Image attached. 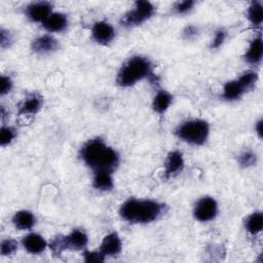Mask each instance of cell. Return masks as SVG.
<instances>
[{
    "mask_svg": "<svg viewBox=\"0 0 263 263\" xmlns=\"http://www.w3.org/2000/svg\"><path fill=\"white\" fill-rule=\"evenodd\" d=\"M92 186L101 191H110L114 187L112 173L107 171L95 172Z\"/></svg>",
    "mask_w": 263,
    "mask_h": 263,
    "instance_id": "19",
    "label": "cell"
},
{
    "mask_svg": "<svg viewBox=\"0 0 263 263\" xmlns=\"http://www.w3.org/2000/svg\"><path fill=\"white\" fill-rule=\"evenodd\" d=\"M12 223L20 230H29L35 225L36 218L32 212L22 210L13 215Z\"/></svg>",
    "mask_w": 263,
    "mask_h": 263,
    "instance_id": "17",
    "label": "cell"
},
{
    "mask_svg": "<svg viewBox=\"0 0 263 263\" xmlns=\"http://www.w3.org/2000/svg\"><path fill=\"white\" fill-rule=\"evenodd\" d=\"M17 250V242L14 239L7 238L2 240L0 246V253L2 256L12 255Z\"/></svg>",
    "mask_w": 263,
    "mask_h": 263,
    "instance_id": "26",
    "label": "cell"
},
{
    "mask_svg": "<svg viewBox=\"0 0 263 263\" xmlns=\"http://www.w3.org/2000/svg\"><path fill=\"white\" fill-rule=\"evenodd\" d=\"M218 213V203L211 196H203L197 200L193 210L194 218L199 222H209L213 220Z\"/></svg>",
    "mask_w": 263,
    "mask_h": 263,
    "instance_id": "7",
    "label": "cell"
},
{
    "mask_svg": "<svg viewBox=\"0 0 263 263\" xmlns=\"http://www.w3.org/2000/svg\"><path fill=\"white\" fill-rule=\"evenodd\" d=\"M68 20L64 13L52 12L43 23L42 26L47 32H62L67 28Z\"/></svg>",
    "mask_w": 263,
    "mask_h": 263,
    "instance_id": "14",
    "label": "cell"
},
{
    "mask_svg": "<svg viewBox=\"0 0 263 263\" xmlns=\"http://www.w3.org/2000/svg\"><path fill=\"white\" fill-rule=\"evenodd\" d=\"M16 137V132L11 126H2L0 129V143L1 146L10 144Z\"/></svg>",
    "mask_w": 263,
    "mask_h": 263,
    "instance_id": "24",
    "label": "cell"
},
{
    "mask_svg": "<svg viewBox=\"0 0 263 263\" xmlns=\"http://www.w3.org/2000/svg\"><path fill=\"white\" fill-rule=\"evenodd\" d=\"M68 243L69 250L73 251H80L85 249L88 242V237L83 230L80 229H73L68 235Z\"/></svg>",
    "mask_w": 263,
    "mask_h": 263,
    "instance_id": "20",
    "label": "cell"
},
{
    "mask_svg": "<svg viewBox=\"0 0 263 263\" xmlns=\"http://www.w3.org/2000/svg\"><path fill=\"white\" fill-rule=\"evenodd\" d=\"M184 157L182 152L178 150L171 151L164 161V178L170 179L180 174L184 168Z\"/></svg>",
    "mask_w": 263,
    "mask_h": 263,
    "instance_id": "10",
    "label": "cell"
},
{
    "mask_svg": "<svg viewBox=\"0 0 263 263\" xmlns=\"http://www.w3.org/2000/svg\"><path fill=\"white\" fill-rule=\"evenodd\" d=\"M145 78H149L151 81L155 79L152 63L145 57L135 55L121 66L116 81L122 87H129Z\"/></svg>",
    "mask_w": 263,
    "mask_h": 263,
    "instance_id": "3",
    "label": "cell"
},
{
    "mask_svg": "<svg viewBox=\"0 0 263 263\" xmlns=\"http://www.w3.org/2000/svg\"><path fill=\"white\" fill-rule=\"evenodd\" d=\"M11 43H12V36H11V34L7 30L2 28L1 32H0V44H1V47L2 48L9 47Z\"/></svg>",
    "mask_w": 263,
    "mask_h": 263,
    "instance_id": "31",
    "label": "cell"
},
{
    "mask_svg": "<svg viewBox=\"0 0 263 263\" xmlns=\"http://www.w3.org/2000/svg\"><path fill=\"white\" fill-rule=\"evenodd\" d=\"M226 31L224 29H219L216 31L215 35H214V38L211 42V48H219L225 41L226 39Z\"/></svg>",
    "mask_w": 263,
    "mask_h": 263,
    "instance_id": "27",
    "label": "cell"
},
{
    "mask_svg": "<svg viewBox=\"0 0 263 263\" xmlns=\"http://www.w3.org/2000/svg\"><path fill=\"white\" fill-rule=\"evenodd\" d=\"M80 158L93 172H113L119 163L118 153L101 138L87 141L80 149Z\"/></svg>",
    "mask_w": 263,
    "mask_h": 263,
    "instance_id": "1",
    "label": "cell"
},
{
    "mask_svg": "<svg viewBox=\"0 0 263 263\" xmlns=\"http://www.w3.org/2000/svg\"><path fill=\"white\" fill-rule=\"evenodd\" d=\"M48 247H49L51 253L54 256H61L64 251L69 250V243H68L67 235H62V234L55 235L49 241Z\"/></svg>",
    "mask_w": 263,
    "mask_h": 263,
    "instance_id": "23",
    "label": "cell"
},
{
    "mask_svg": "<svg viewBox=\"0 0 263 263\" xmlns=\"http://www.w3.org/2000/svg\"><path fill=\"white\" fill-rule=\"evenodd\" d=\"M83 258L85 262H103L105 260V256L99 251H84L83 252Z\"/></svg>",
    "mask_w": 263,
    "mask_h": 263,
    "instance_id": "29",
    "label": "cell"
},
{
    "mask_svg": "<svg viewBox=\"0 0 263 263\" xmlns=\"http://www.w3.org/2000/svg\"><path fill=\"white\" fill-rule=\"evenodd\" d=\"M24 249L30 254H41L47 248V242L43 236L37 233H29L22 239Z\"/></svg>",
    "mask_w": 263,
    "mask_h": 263,
    "instance_id": "13",
    "label": "cell"
},
{
    "mask_svg": "<svg viewBox=\"0 0 263 263\" xmlns=\"http://www.w3.org/2000/svg\"><path fill=\"white\" fill-rule=\"evenodd\" d=\"M262 55H263V42L262 38L259 35L258 37L254 38L250 45L249 48L245 54V60L252 65H257L262 61Z\"/></svg>",
    "mask_w": 263,
    "mask_h": 263,
    "instance_id": "16",
    "label": "cell"
},
{
    "mask_svg": "<svg viewBox=\"0 0 263 263\" xmlns=\"http://www.w3.org/2000/svg\"><path fill=\"white\" fill-rule=\"evenodd\" d=\"M176 136L191 145H203L210 134V125L202 119H190L181 123L176 129Z\"/></svg>",
    "mask_w": 263,
    "mask_h": 263,
    "instance_id": "4",
    "label": "cell"
},
{
    "mask_svg": "<svg viewBox=\"0 0 263 263\" xmlns=\"http://www.w3.org/2000/svg\"><path fill=\"white\" fill-rule=\"evenodd\" d=\"M258 81V74L255 71H247L237 79L228 81L224 84L222 98L226 101H236L245 92L254 88Z\"/></svg>",
    "mask_w": 263,
    "mask_h": 263,
    "instance_id": "5",
    "label": "cell"
},
{
    "mask_svg": "<svg viewBox=\"0 0 263 263\" xmlns=\"http://www.w3.org/2000/svg\"><path fill=\"white\" fill-rule=\"evenodd\" d=\"M122 249V242L119 235L116 232H111L104 236L101 246L100 252L106 256H117Z\"/></svg>",
    "mask_w": 263,
    "mask_h": 263,
    "instance_id": "12",
    "label": "cell"
},
{
    "mask_svg": "<svg viewBox=\"0 0 263 263\" xmlns=\"http://www.w3.org/2000/svg\"><path fill=\"white\" fill-rule=\"evenodd\" d=\"M27 17L35 23H43L52 13V4L47 1H39L26 7Z\"/></svg>",
    "mask_w": 263,
    "mask_h": 263,
    "instance_id": "8",
    "label": "cell"
},
{
    "mask_svg": "<svg viewBox=\"0 0 263 263\" xmlns=\"http://www.w3.org/2000/svg\"><path fill=\"white\" fill-rule=\"evenodd\" d=\"M31 47L37 54H48L59 48V42L50 35H42L33 40Z\"/></svg>",
    "mask_w": 263,
    "mask_h": 263,
    "instance_id": "11",
    "label": "cell"
},
{
    "mask_svg": "<svg viewBox=\"0 0 263 263\" xmlns=\"http://www.w3.org/2000/svg\"><path fill=\"white\" fill-rule=\"evenodd\" d=\"M262 119H260L257 123H256V126H255V129H256V133L257 135L259 136V138H262Z\"/></svg>",
    "mask_w": 263,
    "mask_h": 263,
    "instance_id": "33",
    "label": "cell"
},
{
    "mask_svg": "<svg viewBox=\"0 0 263 263\" xmlns=\"http://www.w3.org/2000/svg\"><path fill=\"white\" fill-rule=\"evenodd\" d=\"M155 11L154 5L149 1H137L134 9L127 11L120 20L123 27L132 28L137 27L149 20Z\"/></svg>",
    "mask_w": 263,
    "mask_h": 263,
    "instance_id": "6",
    "label": "cell"
},
{
    "mask_svg": "<svg viewBox=\"0 0 263 263\" xmlns=\"http://www.w3.org/2000/svg\"><path fill=\"white\" fill-rule=\"evenodd\" d=\"M91 37L97 43L107 45L114 39L115 30L109 23L100 21L92 25Z\"/></svg>",
    "mask_w": 263,
    "mask_h": 263,
    "instance_id": "9",
    "label": "cell"
},
{
    "mask_svg": "<svg viewBox=\"0 0 263 263\" xmlns=\"http://www.w3.org/2000/svg\"><path fill=\"white\" fill-rule=\"evenodd\" d=\"M172 103H173V96L164 89H159L153 98L152 108L155 113L163 114L170 108Z\"/></svg>",
    "mask_w": 263,
    "mask_h": 263,
    "instance_id": "18",
    "label": "cell"
},
{
    "mask_svg": "<svg viewBox=\"0 0 263 263\" xmlns=\"http://www.w3.org/2000/svg\"><path fill=\"white\" fill-rule=\"evenodd\" d=\"M42 106V98L33 93L27 97L18 106V115H34L36 114Z\"/></svg>",
    "mask_w": 263,
    "mask_h": 263,
    "instance_id": "15",
    "label": "cell"
},
{
    "mask_svg": "<svg viewBox=\"0 0 263 263\" xmlns=\"http://www.w3.org/2000/svg\"><path fill=\"white\" fill-rule=\"evenodd\" d=\"M195 2L192 0H186V1H182V2H178L175 7L174 10L178 13V14H184L187 13L188 11H190L193 6H194Z\"/></svg>",
    "mask_w": 263,
    "mask_h": 263,
    "instance_id": "28",
    "label": "cell"
},
{
    "mask_svg": "<svg viewBox=\"0 0 263 263\" xmlns=\"http://www.w3.org/2000/svg\"><path fill=\"white\" fill-rule=\"evenodd\" d=\"M247 17L255 27H260L263 21V8L260 1H254L248 8Z\"/></svg>",
    "mask_w": 263,
    "mask_h": 263,
    "instance_id": "22",
    "label": "cell"
},
{
    "mask_svg": "<svg viewBox=\"0 0 263 263\" xmlns=\"http://www.w3.org/2000/svg\"><path fill=\"white\" fill-rule=\"evenodd\" d=\"M256 162H257V156H256V154L254 152H252L250 150L243 151L238 156V163L242 167L253 166L254 164H256Z\"/></svg>",
    "mask_w": 263,
    "mask_h": 263,
    "instance_id": "25",
    "label": "cell"
},
{
    "mask_svg": "<svg viewBox=\"0 0 263 263\" xmlns=\"http://www.w3.org/2000/svg\"><path fill=\"white\" fill-rule=\"evenodd\" d=\"M197 33H198V30L196 27L188 26L183 31V37L187 40H190V39H193L197 35Z\"/></svg>",
    "mask_w": 263,
    "mask_h": 263,
    "instance_id": "32",
    "label": "cell"
},
{
    "mask_svg": "<svg viewBox=\"0 0 263 263\" xmlns=\"http://www.w3.org/2000/svg\"><path fill=\"white\" fill-rule=\"evenodd\" d=\"M246 230L255 235L261 232L263 228V215L261 212H255L249 215L245 221Z\"/></svg>",
    "mask_w": 263,
    "mask_h": 263,
    "instance_id": "21",
    "label": "cell"
},
{
    "mask_svg": "<svg viewBox=\"0 0 263 263\" xmlns=\"http://www.w3.org/2000/svg\"><path fill=\"white\" fill-rule=\"evenodd\" d=\"M12 87V80L9 76L2 75L1 76V86H0V95L4 96L10 91Z\"/></svg>",
    "mask_w": 263,
    "mask_h": 263,
    "instance_id": "30",
    "label": "cell"
},
{
    "mask_svg": "<svg viewBox=\"0 0 263 263\" xmlns=\"http://www.w3.org/2000/svg\"><path fill=\"white\" fill-rule=\"evenodd\" d=\"M163 210L164 204L156 200L129 198L121 204L119 215L129 223L146 224L157 220Z\"/></svg>",
    "mask_w": 263,
    "mask_h": 263,
    "instance_id": "2",
    "label": "cell"
}]
</instances>
